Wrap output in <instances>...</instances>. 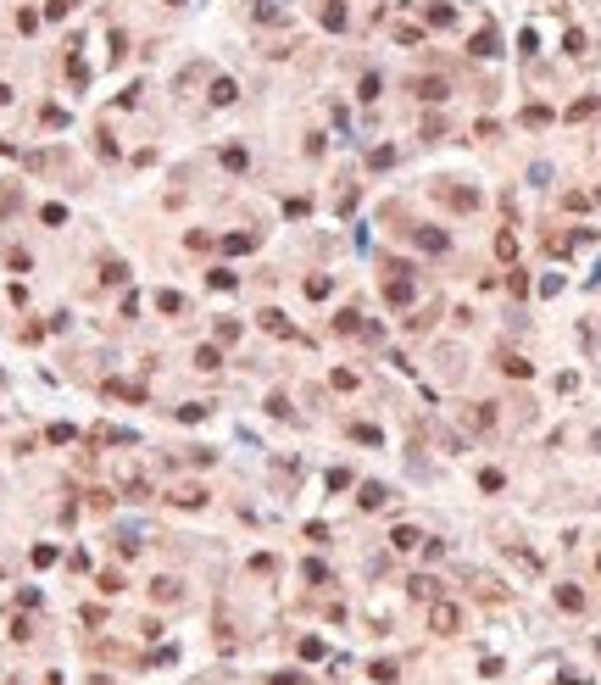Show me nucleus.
<instances>
[{
  "label": "nucleus",
  "instance_id": "nucleus-1",
  "mask_svg": "<svg viewBox=\"0 0 601 685\" xmlns=\"http://www.w3.org/2000/svg\"><path fill=\"white\" fill-rule=\"evenodd\" d=\"M429 624H435V635H457V630H462V613H457L451 602H435V608H429Z\"/></svg>",
  "mask_w": 601,
  "mask_h": 685
},
{
  "label": "nucleus",
  "instance_id": "nucleus-2",
  "mask_svg": "<svg viewBox=\"0 0 601 685\" xmlns=\"http://www.w3.org/2000/svg\"><path fill=\"white\" fill-rule=\"evenodd\" d=\"M418 540H423V535H418V530H412V524H401V530H396V535H390V546H396V551H412V546H418Z\"/></svg>",
  "mask_w": 601,
  "mask_h": 685
},
{
  "label": "nucleus",
  "instance_id": "nucleus-3",
  "mask_svg": "<svg viewBox=\"0 0 601 685\" xmlns=\"http://www.w3.org/2000/svg\"><path fill=\"white\" fill-rule=\"evenodd\" d=\"M557 602H563V608H568V613H579V608H585V596H579V590H574V585H563V590H557Z\"/></svg>",
  "mask_w": 601,
  "mask_h": 685
},
{
  "label": "nucleus",
  "instance_id": "nucleus-4",
  "mask_svg": "<svg viewBox=\"0 0 601 685\" xmlns=\"http://www.w3.org/2000/svg\"><path fill=\"white\" fill-rule=\"evenodd\" d=\"M418 245H423V251H446V234H435V229H418Z\"/></svg>",
  "mask_w": 601,
  "mask_h": 685
},
{
  "label": "nucleus",
  "instance_id": "nucleus-5",
  "mask_svg": "<svg viewBox=\"0 0 601 685\" xmlns=\"http://www.w3.org/2000/svg\"><path fill=\"white\" fill-rule=\"evenodd\" d=\"M156 307H162V312H184V295H173V290H162V295H156Z\"/></svg>",
  "mask_w": 601,
  "mask_h": 685
},
{
  "label": "nucleus",
  "instance_id": "nucleus-6",
  "mask_svg": "<svg viewBox=\"0 0 601 685\" xmlns=\"http://www.w3.org/2000/svg\"><path fill=\"white\" fill-rule=\"evenodd\" d=\"M156 602H179V580H156Z\"/></svg>",
  "mask_w": 601,
  "mask_h": 685
},
{
  "label": "nucleus",
  "instance_id": "nucleus-7",
  "mask_svg": "<svg viewBox=\"0 0 601 685\" xmlns=\"http://www.w3.org/2000/svg\"><path fill=\"white\" fill-rule=\"evenodd\" d=\"M368 674H373V680H379V685H390V680H396V663H384V658H379V663H373V669H368Z\"/></svg>",
  "mask_w": 601,
  "mask_h": 685
},
{
  "label": "nucleus",
  "instance_id": "nucleus-8",
  "mask_svg": "<svg viewBox=\"0 0 601 685\" xmlns=\"http://www.w3.org/2000/svg\"><path fill=\"white\" fill-rule=\"evenodd\" d=\"M362 507H384V485H362Z\"/></svg>",
  "mask_w": 601,
  "mask_h": 685
},
{
  "label": "nucleus",
  "instance_id": "nucleus-9",
  "mask_svg": "<svg viewBox=\"0 0 601 685\" xmlns=\"http://www.w3.org/2000/svg\"><path fill=\"white\" fill-rule=\"evenodd\" d=\"M474 56H496V34H479V39H474Z\"/></svg>",
  "mask_w": 601,
  "mask_h": 685
},
{
  "label": "nucleus",
  "instance_id": "nucleus-10",
  "mask_svg": "<svg viewBox=\"0 0 601 685\" xmlns=\"http://www.w3.org/2000/svg\"><path fill=\"white\" fill-rule=\"evenodd\" d=\"M195 368H218V346H201V351H195Z\"/></svg>",
  "mask_w": 601,
  "mask_h": 685
},
{
  "label": "nucleus",
  "instance_id": "nucleus-11",
  "mask_svg": "<svg viewBox=\"0 0 601 685\" xmlns=\"http://www.w3.org/2000/svg\"><path fill=\"white\" fill-rule=\"evenodd\" d=\"M512 251H518V240H512V234H496V256H507V262H512Z\"/></svg>",
  "mask_w": 601,
  "mask_h": 685
}]
</instances>
